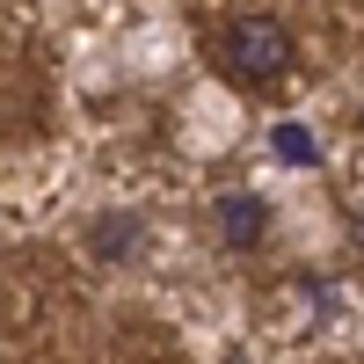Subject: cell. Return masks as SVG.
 I'll use <instances>...</instances> for the list:
<instances>
[{
    "label": "cell",
    "instance_id": "obj_4",
    "mask_svg": "<svg viewBox=\"0 0 364 364\" xmlns=\"http://www.w3.org/2000/svg\"><path fill=\"white\" fill-rule=\"evenodd\" d=\"M269 154H277V161H291V168H314V161H321V146H314V132L277 124V132H269Z\"/></svg>",
    "mask_w": 364,
    "mask_h": 364
},
{
    "label": "cell",
    "instance_id": "obj_5",
    "mask_svg": "<svg viewBox=\"0 0 364 364\" xmlns=\"http://www.w3.org/2000/svg\"><path fill=\"white\" fill-rule=\"evenodd\" d=\"M226 364H240V357H226Z\"/></svg>",
    "mask_w": 364,
    "mask_h": 364
},
{
    "label": "cell",
    "instance_id": "obj_3",
    "mask_svg": "<svg viewBox=\"0 0 364 364\" xmlns=\"http://www.w3.org/2000/svg\"><path fill=\"white\" fill-rule=\"evenodd\" d=\"M87 248H95L102 262H124V255H139V248H146V226L132 219V211H102V219L87 226Z\"/></svg>",
    "mask_w": 364,
    "mask_h": 364
},
{
    "label": "cell",
    "instance_id": "obj_1",
    "mask_svg": "<svg viewBox=\"0 0 364 364\" xmlns=\"http://www.w3.org/2000/svg\"><path fill=\"white\" fill-rule=\"evenodd\" d=\"M219 66H226V80H240V87H277V80L299 66V37H291L277 15L248 8V15H233V22L219 29Z\"/></svg>",
    "mask_w": 364,
    "mask_h": 364
},
{
    "label": "cell",
    "instance_id": "obj_2",
    "mask_svg": "<svg viewBox=\"0 0 364 364\" xmlns=\"http://www.w3.org/2000/svg\"><path fill=\"white\" fill-rule=\"evenodd\" d=\"M211 226H219L226 248H262V233H269V204L255 190H226L219 204H211Z\"/></svg>",
    "mask_w": 364,
    "mask_h": 364
}]
</instances>
